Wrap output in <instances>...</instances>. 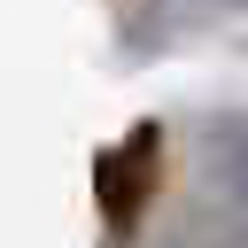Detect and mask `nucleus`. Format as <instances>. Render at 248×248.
<instances>
[{"label": "nucleus", "instance_id": "obj_2", "mask_svg": "<svg viewBox=\"0 0 248 248\" xmlns=\"http://www.w3.org/2000/svg\"><path fill=\"white\" fill-rule=\"evenodd\" d=\"M202 163H209V178L248 209V116H217V124L202 132Z\"/></svg>", "mask_w": 248, "mask_h": 248}, {"label": "nucleus", "instance_id": "obj_1", "mask_svg": "<svg viewBox=\"0 0 248 248\" xmlns=\"http://www.w3.org/2000/svg\"><path fill=\"white\" fill-rule=\"evenodd\" d=\"M155 124H140L116 155H101V209H108V225H132L140 209H147V186H155Z\"/></svg>", "mask_w": 248, "mask_h": 248}, {"label": "nucleus", "instance_id": "obj_3", "mask_svg": "<svg viewBox=\"0 0 248 248\" xmlns=\"http://www.w3.org/2000/svg\"><path fill=\"white\" fill-rule=\"evenodd\" d=\"M217 8H248V0H217Z\"/></svg>", "mask_w": 248, "mask_h": 248}]
</instances>
